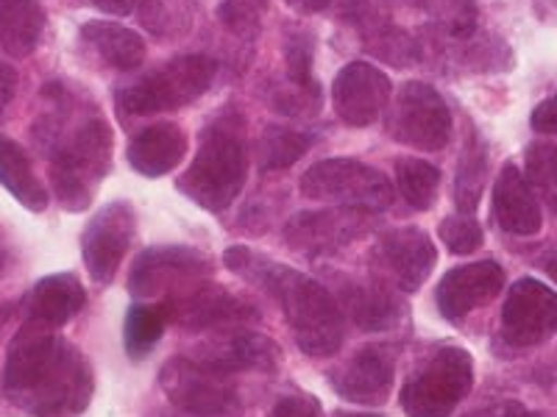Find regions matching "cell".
<instances>
[{
    "mask_svg": "<svg viewBox=\"0 0 557 417\" xmlns=\"http://www.w3.org/2000/svg\"><path fill=\"white\" fill-rule=\"evenodd\" d=\"M45 109L32 126L39 151L51 162V187L67 212H84L112 165V128L92 103L48 84Z\"/></svg>",
    "mask_w": 557,
    "mask_h": 417,
    "instance_id": "obj_1",
    "label": "cell"
},
{
    "mask_svg": "<svg viewBox=\"0 0 557 417\" xmlns=\"http://www.w3.org/2000/svg\"><path fill=\"white\" fill-rule=\"evenodd\" d=\"M96 390L87 356L53 331L20 329L3 365V395L32 417H82Z\"/></svg>",
    "mask_w": 557,
    "mask_h": 417,
    "instance_id": "obj_2",
    "label": "cell"
},
{
    "mask_svg": "<svg viewBox=\"0 0 557 417\" xmlns=\"http://www.w3.org/2000/svg\"><path fill=\"white\" fill-rule=\"evenodd\" d=\"M223 262L232 273H240L246 281L271 292L273 301L285 312L293 340L307 356L326 359L341 351L343 334H346V315H343L337 298L326 287L318 285L315 278L265 260L262 253H253L243 245L228 248L223 253Z\"/></svg>",
    "mask_w": 557,
    "mask_h": 417,
    "instance_id": "obj_3",
    "label": "cell"
},
{
    "mask_svg": "<svg viewBox=\"0 0 557 417\" xmlns=\"http://www.w3.org/2000/svg\"><path fill=\"white\" fill-rule=\"evenodd\" d=\"M248 178L246 131L240 114H221L201 134L190 167L176 187L207 212H226Z\"/></svg>",
    "mask_w": 557,
    "mask_h": 417,
    "instance_id": "obj_4",
    "label": "cell"
},
{
    "mask_svg": "<svg viewBox=\"0 0 557 417\" xmlns=\"http://www.w3.org/2000/svg\"><path fill=\"white\" fill-rule=\"evenodd\" d=\"M218 62L203 53H187L159 64L137 81L117 89V114L121 117H151V114L176 112L212 87Z\"/></svg>",
    "mask_w": 557,
    "mask_h": 417,
    "instance_id": "obj_5",
    "label": "cell"
},
{
    "mask_svg": "<svg viewBox=\"0 0 557 417\" xmlns=\"http://www.w3.org/2000/svg\"><path fill=\"white\" fill-rule=\"evenodd\" d=\"M474 387V359L457 345L437 348L401 387L407 417H449Z\"/></svg>",
    "mask_w": 557,
    "mask_h": 417,
    "instance_id": "obj_6",
    "label": "cell"
},
{
    "mask_svg": "<svg viewBox=\"0 0 557 417\" xmlns=\"http://www.w3.org/2000/svg\"><path fill=\"white\" fill-rule=\"evenodd\" d=\"M301 195L332 206L385 212L396 201L391 178L357 159H323L298 181Z\"/></svg>",
    "mask_w": 557,
    "mask_h": 417,
    "instance_id": "obj_7",
    "label": "cell"
},
{
    "mask_svg": "<svg viewBox=\"0 0 557 417\" xmlns=\"http://www.w3.org/2000/svg\"><path fill=\"white\" fill-rule=\"evenodd\" d=\"M451 112L444 96L424 81H407L387 103V134L416 151H444L451 142Z\"/></svg>",
    "mask_w": 557,
    "mask_h": 417,
    "instance_id": "obj_8",
    "label": "cell"
},
{
    "mask_svg": "<svg viewBox=\"0 0 557 417\" xmlns=\"http://www.w3.org/2000/svg\"><path fill=\"white\" fill-rule=\"evenodd\" d=\"M212 276V262L196 248L184 245H153L139 253L128 273V292L137 301H159L203 285Z\"/></svg>",
    "mask_w": 557,
    "mask_h": 417,
    "instance_id": "obj_9",
    "label": "cell"
},
{
    "mask_svg": "<svg viewBox=\"0 0 557 417\" xmlns=\"http://www.w3.org/2000/svg\"><path fill=\"white\" fill-rule=\"evenodd\" d=\"M159 384L176 409L193 417H228L240 409V399L228 376L190 356L168 362L159 374Z\"/></svg>",
    "mask_w": 557,
    "mask_h": 417,
    "instance_id": "obj_10",
    "label": "cell"
},
{
    "mask_svg": "<svg viewBox=\"0 0 557 417\" xmlns=\"http://www.w3.org/2000/svg\"><path fill=\"white\" fill-rule=\"evenodd\" d=\"M374 217L366 208H318L301 212L285 226V242L296 253H305L310 260L318 256H335L343 248L355 245L357 240L374 228Z\"/></svg>",
    "mask_w": 557,
    "mask_h": 417,
    "instance_id": "obj_11",
    "label": "cell"
},
{
    "mask_svg": "<svg viewBox=\"0 0 557 417\" xmlns=\"http://www.w3.org/2000/svg\"><path fill=\"white\" fill-rule=\"evenodd\" d=\"M134 231H137V215L126 201L107 203L84 226L82 256L96 285H109L117 276L123 256L132 248Z\"/></svg>",
    "mask_w": 557,
    "mask_h": 417,
    "instance_id": "obj_12",
    "label": "cell"
},
{
    "mask_svg": "<svg viewBox=\"0 0 557 417\" xmlns=\"http://www.w3.org/2000/svg\"><path fill=\"white\" fill-rule=\"evenodd\" d=\"M557 292L539 278H521L502 306V334L510 345L532 348L555 337Z\"/></svg>",
    "mask_w": 557,
    "mask_h": 417,
    "instance_id": "obj_13",
    "label": "cell"
},
{
    "mask_svg": "<svg viewBox=\"0 0 557 417\" xmlns=\"http://www.w3.org/2000/svg\"><path fill=\"white\" fill-rule=\"evenodd\" d=\"M165 309L168 323H176L184 331H207L218 329V326H228V323H246L257 320L260 309L246 301V298L228 292L226 287L203 281V285L193 287V290L182 292V295L171 298L165 304H159Z\"/></svg>",
    "mask_w": 557,
    "mask_h": 417,
    "instance_id": "obj_14",
    "label": "cell"
},
{
    "mask_svg": "<svg viewBox=\"0 0 557 417\" xmlns=\"http://www.w3.org/2000/svg\"><path fill=\"white\" fill-rule=\"evenodd\" d=\"M435 262V242L430 240L426 231H421V228L416 226L393 228V231H387L374 248L376 270H380L396 290L407 292V295L424 287Z\"/></svg>",
    "mask_w": 557,
    "mask_h": 417,
    "instance_id": "obj_15",
    "label": "cell"
},
{
    "mask_svg": "<svg viewBox=\"0 0 557 417\" xmlns=\"http://www.w3.org/2000/svg\"><path fill=\"white\" fill-rule=\"evenodd\" d=\"M393 96L391 78L371 62H351L332 84V106L341 123L366 128L380 121Z\"/></svg>",
    "mask_w": 557,
    "mask_h": 417,
    "instance_id": "obj_16",
    "label": "cell"
},
{
    "mask_svg": "<svg viewBox=\"0 0 557 417\" xmlns=\"http://www.w3.org/2000/svg\"><path fill=\"white\" fill-rule=\"evenodd\" d=\"M193 359L212 367L218 374H246V370H260L273 374L282 362V351L271 337L251 329H226L212 340L201 342L196 348Z\"/></svg>",
    "mask_w": 557,
    "mask_h": 417,
    "instance_id": "obj_17",
    "label": "cell"
},
{
    "mask_svg": "<svg viewBox=\"0 0 557 417\" xmlns=\"http://www.w3.org/2000/svg\"><path fill=\"white\" fill-rule=\"evenodd\" d=\"M505 287V267L499 262H474V265H462L446 273L435 290L437 309L446 320L457 323L474 312L476 306H485L494 301Z\"/></svg>",
    "mask_w": 557,
    "mask_h": 417,
    "instance_id": "obj_18",
    "label": "cell"
},
{
    "mask_svg": "<svg viewBox=\"0 0 557 417\" xmlns=\"http://www.w3.org/2000/svg\"><path fill=\"white\" fill-rule=\"evenodd\" d=\"M332 390L348 404L382 406L391 395L393 365L380 348H362L330 374Z\"/></svg>",
    "mask_w": 557,
    "mask_h": 417,
    "instance_id": "obj_19",
    "label": "cell"
},
{
    "mask_svg": "<svg viewBox=\"0 0 557 417\" xmlns=\"http://www.w3.org/2000/svg\"><path fill=\"white\" fill-rule=\"evenodd\" d=\"M494 220L505 235L535 237L544 226V212L519 165L507 162L494 184Z\"/></svg>",
    "mask_w": 557,
    "mask_h": 417,
    "instance_id": "obj_20",
    "label": "cell"
},
{
    "mask_svg": "<svg viewBox=\"0 0 557 417\" xmlns=\"http://www.w3.org/2000/svg\"><path fill=\"white\" fill-rule=\"evenodd\" d=\"M87 304L84 285L73 273H53L34 285L26 298V329L57 331Z\"/></svg>",
    "mask_w": 557,
    "mask_h": 417,
    "instance_id": "obj_21",
    "label": "cell"
},
{
    "mask_svg": "<svg viewBox=\"0 0 557 417\" xmlns=\"http://www.w3.org/2000/svg\"><path fill=\"white\" fill-rule=\"evenodd\" d=\"M187 156V137L176 123H153L128 142L126 159L134 173L146 178L168 176Z\"/></svg>",
    "mask_w": 557,
    "mask_h": 417,
    "instance_id": "obj_22",
    "label": "cell"
},
{
    "mask_svg": "<svg viewBox=\"0 0 557 417\" xmlns=\"http://www.w3.org/2000/svg\"><path fill=\"white\" fill-rule=\"evenodd\" d=\"M341 298L348 320L362 331H387L405 317V304L380 285L341 281Z\"/></svg>",
    "mask_w": 557,
    "mask_h": 417,
    "instance_id": "obj_23",
    "label": "cell"
},
{
    "mask_svg": "<svg viewBox=\"0 0 557 417\" xmlns=\"http://www.w3.org/2000/svg\"><path fill=\"white\" fill-rule=\"evenodd\" d=\"M82 39L98 53L103 64L121 70V73H132L146 62V39L132 28L117 26V23L89 20L82 26Z\"/></svg>",
    "mask_w": 557,
    "mask_h": 417,
    "instance_id": "obj_24",
    "label": "cell"
},
{
    "mask_svg": "<svg viewBox=\"0 0 557 417\" xmlns=\"http://www.w3.org/2000/svg\"><path fill=\"white\" fill-rule=\"evenodd\" d=\"M42 31L45 9L39 0H0V51L7 56H32Z\"/></svg>",
    "mask_w": 557,
    "mask_h": 417,
    "instance_id": "obj_25",
    "label": "cell"
},
{
    "mask_svg": "<svg viewBox=\"0 0 557 417\" xmlns=\"http://www.w3.org/2000/svg\"><path fill=\"white\" fill-rule=\"evenodd\" d=\"M0 184L17 198L28 212H45L48 208V190L37 178L32 167V159L14 139L0 134Z\"/></svg>",
    "mask_w": 557,
    "mask_h": 417,
    "instance_id": "obj_26",
    "label": "cell"
},
{
    "mask_svg": "<svg viewBox=\"0 0 557 417\" xmlns=\"http://www.w3.org/2000/svg\"><path fill=\"white\" fill-rule=\"evenodd\" d=\"M315 137L287 126H268L257 139V167L262 173L287 170L312 148Z\"/></svg>",
    "mask_w": 557,
    "mask_h": 417,
    "instance_id": "obj_27",
    "label": "cell"
},
{
    "mask_svg": "<svg viewBox=\"0 0 557 417\" xmlns=\"http://www.w3.org/2000/svg\"><path fill=\"white\" fill-rule=\"evenodd\" d=\"M487 176V148L474 131L469 134L466 146H462L460 159H457V176H455V203L462 215H474L480 206L482 187Z\"/></svg>",
    "mask_w": 557,
    "mask_h": 417,
    "instance_id": "obj_28",
    "label": "cell"
},
{
    "mask_svg": "<svg viewBox=\"0 0 557 417\" xmlns=\"http://www.w3.org/2000/svg\"><path fill=\"white\" fill-rule=\"evenodd\" d=\"M196 0H143L139 23L157 39H178L193 28Z\"/></svg>",
    "mask_w": 557,
    "mask_h": 417,
    "instance_id": "obj_29",
    "label": "cell"
},
{
    "mask_svg": "<svg viewBox=\"0 0 557 417\" xmlns=\"http://www.w3.org/2000/svg\"><path fill=\"white\" fill-rule=\"evenodd\" d=\"M168 326V315L162 306L137 304L128 309L126 320H123V345L132 359H143L157 348L162 340Z\"/></svg>",
    "mask_w": 557,
    "mask_h": 417,
    "instance_id": "obj_30",
    "label": "cell"
},
{
    "mask_svg": "<svg viewBox=\"0 0 557 417\" xmlns=\"http://www.w3.org/2000/svg\"><path fill=\"white\" fill-rule=\"evenodd\" d=\"M405 3L424 12L437 31L449 39H466L476 34L474 0H405Z\"/></svg>",
    "mask_w": 557,
    "mask_h": 417,
    "instance_id": "obj_31",
    "label": "cell"
},
{
    "mask_svg": "<svg viewBox=\"0 0 557 417\" xmlns=\"http://www.w3.org/2000/svg\"><path fill=\"white\" fill-rule=\"evenodd\" d=\"M396 187L412 208L426 212L437 198L441 170L424 159H399L396 162Z\"/></svg>",
    "mask_w": 557,
    "mask_h": 417,
    "instance_id": "obj_32",
    "label": "cell"
},
{
    "mask_svg": "<svg viewBox=\"0 0 557 417\" xmlns=\"http://www.w3.org/2000/svg\"><path fill=\"white\" fill-rule=\"evenodd\" d=\"M366 45L376 59L393 64V67H410V64H418L424 59V45L393 23L366 34Z\"/></svg>",
    "mask_w": 557,
    "mask_h": 417,
    "instance_id": "obj_33",
    "label": "cell"
},
{
    "mask_svg": "<svg viewBox=\"0 0 557 417\" xmlns=\"http://www.w3.org/2000/svg\"><path fill=\"white\" fill-rule=\"evenodd\" d=\"M524 173L546 208L557 215V142H532L524 151Z\"/></svg>",
    "mask_w": 557,
    "mask_h": 417,
    "instance_id": "obj_34",
    "label": "cell"
},
{
    "mask_svg": "<svg viewBox=\"0 0 557 417\" xmlns=\"http://www.w3.org/2000/svg\"><path fill=\"white\" fill-rule=\"evenodd\" d=\"M268 103L285 117H315L323 106V89L298 87L290 81H276L268 89Z\"/></svg>",
    "mask_w": 557,
    "mask_h": 417,
    "instance_id": "obj_35",
    "label": "cell"
},
{
    "mask_svg": "<svg viewBox=\"0 0 557 417\" xmlns=\"http://www.w3.org/2000/svg\"><path fill=\"white\" fill-rule=\"evenodd\" d=\"M268 12V0H221L218 20L228 34L240 39H257L262 28V17Z\"/></svg>",
    "mask_w": 557,
    "mask_h": 417,
    "instance_id": "obj_36",
    "label": "cell"
},
{
    "mask_svg": "<svg viewBox=\"0 0 557 417\" xmlns=\"http://www.w3.org/2000/svg\"><path fill=\"white\" fill-rule=\"evenodd\" d=\"M312 53H315V39L310 31H293L285 42V81L298 87H318L312 76Z\"/></svg>",
    "mask_w": 557,
    "mask_h": 417,
    "instance_id": "obj_37",
    "label": "cell"
},
{
    "mask_svg": "<svg viewBox=\"0 0 557 417\" xmlns=\"http://www.w3.org/2000/svg\"><path fill=\"white\" fill-rule=\"evenodd\" d=\"M437 235L444 240V245L449 248L451 253H474L476 248L485 242V235H482V226L474 220V215H449L441 220V228Z\"/></svg>",
    "mask_w": 557,
    "mask_h": 417,
    "instance_id": "obj_38",
    "label": "cell"
},
{
    "mask_svg": "<svg viewBox=\"0 0 557 417\" xmlns=\"http://www.w3.org/2000/svg\"><path fill=\"white\" fill-rule=\"evenodd\" d=\"M341 17L362 34H371L391 23V0H341Z\"/></svg>",
    "mask_w": 557,
    "mask_h": 417,
    "instance_id": "obj_39",
    "label": "cell"
},
{
    "mask_svg": "<svg viewBox=\"0 0 557 417\" xmlns=\"http://www.w3.org/2000/svg\"><path fill=\"white\" fill-rule=\"evenodd\" d=\"M268 417H321V406H318V401L312 395L293 392V395L278 399Z\"/></svg>",
    "mask_w": 557,
    "mask_h": 417,
    "instance_id": "obj_40",
    "label": "cell"
},
{
    "mask_svg": "<svg viewBox=\"0 0 557 417\" xmlns=\"http://www.w3.org/2000/svg\"><path fill=\"white\" fill-rule=\"evenodd\" d=\"M530 126L535 134H544V137H557V96L546 98L544 103L532 109Z\"/></svg>",
    "mask_w": 557,
    "mask_h": 417,
    "instance_id": "obj_41",
    "label": "cell"
},
{
    "mask_svg": "<svg viewBox=\"0 0 557 417\" xmlns=\"http://www.w3.org/2000/svg\"><path fill=\"white\" fill-rule=\"evenodd\" d=\"M14 96H17V70L7 59H0V117L14 101Z\"/></svg>",
    "mask_w": 557,
    "mask_h": 417,
    "instance_id": "obj_42",
    "label": "cell"
},
{
    "mask_svg": "<svg viewBox=\"0 0 557 417\" xmlns=\"http://www.w3.org/2000/svg\"><path fill=\"white\" fill-rule=\"evenodd\" d=\"M466 417H539V415L527 409L524 404H516V401H502V404L485 406V409H476Z\"/></svg>",
    "mask_w": 557,
    "mask_h": 417,
    "instance_id": "obj_43",
    "label": "cell"
},
{
    "mask_svg": "<svg viewBox=\"0 0 557 417\" xmlns=\"http://www.w3.org/2000/svg\"><path fill=\"white\" fill-rule=\"evenodd\" d=\"M89 3H92L96 9H101V12L114 14V17H126V14H132L134 9H139L143 0H89Z\"/></svg>",
    "mask_w": 557,
    "mask_h": 417,
    "instance_id": "obj_44",
    "label": "cell"
},
{
    "mask_svg": "<svg viewBox=\"0 0 557 417\" xmlns=\"http://www.w3.org/2000/svg\"><path fill=\"white\" fill-rule=\"evenodd\" d=\"M285 3L301 14H315V12H323V9L330 7L332 0H285Z\"/></svg>",
    "mask_w": 557,
    "mask_h": 417,
    "instance_id": "obj_45",
    "label": "cell"
},
{
    "mask_svg": "<svg viewBox=\"0 0 557 417\" xmlns=\"http://www.w3.org/2000/svg\"><path fill=\"white\" fill-rule=\"evenodd\" d=\"M539 267L546 273V276H552L557 281V248L544 251V256L539 260Z\"/></svg>",
    "mask_w": 557,
    "mask_h": 417,
    "instance_id": "obj_46",
    "label": "cell"
},
{
    "mask_svg": "<svg viewBox=\"0 0 557 417\" xmlns=\"http://www.w3.org/2000/svg\"><path fill=\"white\" fill-rule=\"evenodd\" d=\"M335 417H376V415H362V412H337Z\"/></svg>",
    "mask_w": 557,
    "mask_h": 417,
    "instance_id": "obj_47",
    "label": "cell"
},
{
    "mask_svg": "<svg viewBox=\"0 0 557 417\" xmlns=\"http://www.w3.org/2000/svg\"><path fill=\"white\" fill-rule=\"evenodd\" d=\"M7 317H9V309H7V306H0V329H3V323H7Z\"/></svg>",
    "mask_w": 557,
    "mask_h": 417,
    "instance_id": "obj_48",
    "label": "cell"
}]
</instances>
